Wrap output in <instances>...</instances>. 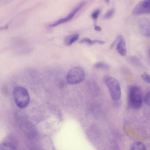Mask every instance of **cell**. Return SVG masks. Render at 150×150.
I'll list each match as a JSON object with an SVG mask.
<instances>
[{
    "mask_svg": "<svg viewBox=\"0 0 150 150\" xmlns=\"http://www.w3.org/2000/svg\"><path fill=\"white\" fill-rule=\"evenodd\" d=\"M128 98L129 106L134 109H139L143 104V95L141 89L137 86H133L128 91Z\"/></svg>",
    "mask_w": 150,
    "mask_h": 150,
    "instance_id": "6da1fadb",
    "label": "cell"
},
{
    "mask_svg": "<svg viewBox=\"0 0 150 150\" xmlns=\"http://www.w3.org/2000/svg\"><path fill=\"white\" fill-rule=\"evenodd\" d=\"M85 72L81 67L76 66L68 72L66 77L67 81L70 85H74L82 82L85 77Z\"/></svg>",
    "mask_w": 150,
    "mask_h": 150,
    "instance_id": "3957f363",
    "label": "cell"
},
{
    "mask_svg": "<svg viewBox=\"0 0 150 150\" xmlns=\"http://www.w3.org/2000/svg\"><path fill=\"white\" fill-rule=\"evenodd\" d=\"M132 13L134 16L150 13V0L142 1L133 8Z\"/></svg>",
    "mask_w": 150,
    "mask_h": 150,
    "instance_id": "5b68a950",
    "label": "cell"
},
{
    "mask_svg": "<svg viewBox=\"0 0 150 150\" xmlns=\"http://www.w3.org/2000/svg\"><path fill=\"white\" fill-rule=\"evenodd\" d=\"M79 36V35L77 34L67 36L65 40V44L67 46L71 45L78 39Z\"/></svg>",
    "mask_w": 150,
    "mask_h": 150,
    "instance_id": "9c48e42d",
    "label": "cell"
},
{
    "mask_svg": "<svg viewBox=\"0 0 150 150\" xmlns=\"http://www.w3.org/2000/svg\"><path fill=\"white\" fill-rule=\"evenodd\" d=\"M118 36L119 39L116 46V49L120 55L124 56L127 53L125 42L122 35H119Z\"/></svg>",
    "mask_w": 150,
    "mask_h": 150,
    "instance_id": "ba28073f",
    "label": "cell"
},
{
    "mask_svg": "<svg viewBox=\"0 0 150 150\" xmlns=\"http://www.w3.org/2000/svg\"><path fill=\"white\" fill-rule=\"evenodd\" d=\"M105 83L112 98L115 101L119 100L121 97V89L118 81L113 77H109L106 79Z\"/></svg>",
    "mask_w": 150,
    "mask_h": 150,
    "instance_id": "277c9868",
    "label": "cell"
},
{
    "mask_svg": "<svg viewBox=\"0 0 150 150\" xmlns=\"http://www.w3.org/2000/svg\"><path fill=\"white\" fill-rule=\"evenodd\" d=\"M130 150H147L145 145L142 142H136L131 146Z\"/></svg>",
    "mask_w": 150,
    "mask_h": 150,
    "instance_id": "30bf717a",
    "label": "cell"
},
{
    "mask_svg": "<svg viewBox=\"0 0 150 150\" xmlns=\"http://www.w3.org/2000/svg\"><path fill=\"white\" fill-rule=\"evenodd\" d=\"M144 101L146 105L150 106V91L148 92L145 95Z\"/></svg>",
    "mask_w": 150,
    "mask_h": 150,
    "instance_id": "5bb4252c",
    "label": "cell"
},
{
    "mask_svg": "<svg viewBox=\"0 0 150 150\" xmlns=\"http://www.w3.org/2000/svg\"><path fill=\"white\" fill-rule=\"evenodd\" d=\"M94 67L98 69H106L109 68V66L105 63L99 62L95 64Z\"/></svg>",
    "mask_w": 150,
    "mask_h": 150,
    "instance_id": "7c38bea8",
    "label": "cell"
},
{
    "mask_svg": "<svg viewBox=\"0 0 150 150\" xmlns=\"http://www.w3.org/2000/svg\"><path fill=\"white\" fill-rule=\"evenodd\" d=\"M85 3V2L84 1L81 2L75 7L67 16L53 23L50 25V26L51 27H55L70 21L74 17L76 14L83 7Z\"/></svg>",
    "mask_w": 150,
    "mask_h": 150,
    "instance_id": "8992f818",
    "label": "cell"
},
{
    "mask_svg": "<svg viewBox=\"0 0 150 150\" xmlns=\"http://www.w3.org/2000/svg\"><path fill=\"white\" fill-rule=\"evenodd\" d=\"M81 43H86L89 45H92L93 44V40H91L90 38H82L79 41Z\"/></svg>",
    "mask_w": 150,
    "mask_h": 150,
    "instance_id": "2e32d148",
    "label": "cell"
},
{
    "mask_svg": "<svg viewBox=\"0 0 150 150\" xmlns=\"http://www.w3.org/2000/svg\"><path fill=\"white\" fill-rule=\"evenodd\" d=\"M94 29L97 31H100L101 30V28L98 25H97L95 23L94 24Z\"/></svg>",
    "mask_w": 150,
    "mask_h": 150,
    "instance_id": "ac0fdd59",
    "label": "cell"
},
{
    "mask_svg": "<svg viewBox=\"0 0 150 150\" xmlns=\"http://www.w3.org/2000/svg\"><path fill=\"white\" fill-rule=\"evenodd\" d=\"M149 56H150V50L149 51Z\"/></svg>",
    "mask_w": 150,
    "mask_h": 150,
    "instance_id": "ffe728a7",
    "label": "cell"
},
{
    "mask_svg": "<svg viewBox=\"0 0 150 150\" xmlns=\"http://www.w3.org/2000/svg\"><path fill=\"white\" fill-rule=\"evenodd\" d=\"M0 150H16L12 144L8 142H4L1 144Z\"/></svg>",
    "mask_w": 150,
    "mask_h": 150,
    "instance_id": "8fae6325",
    "label": "cell"
},
{
    "mask_svg": "<svg viewBox=\"0 0 150 150\" xmlns=\"http://www.w3.org/2000/svg\"><path fill=\"white\" fill-rule=\"evenodd\" d=\"M13 95L15 102L19 108H24L28 104L30 100L29 95L27 90L24 88L20 86L15 87Z\"/></svg>",
    "mask_w": 150,
    "mask_h": 150,
    "instance_id": "7a4b0ae2",
    "label": "cell"
},
{
    "mask_svg": "<svg viewBox=\"0 0 150 150\" xmlns=\"http://www.w3.org/2000/svg\"><path fill=\"white\" fill-rule=\"evenodd\" d=\"M115 10L114 8H111L108 10L105 14L103 18L105 19H108L114 15Z\"/></svg>",
    "mask_w": 150,
    "mask_h": 150,
    "instance_id": "4fadbf2b",
    "label": "cell"
},
{
    "mask_svg": "<svg viewBox=\"0 0 150 150\" xmlns=\"http://www.w3.org/2000/svg\"><path fill=\"white\" fill-rule=\"evenodd\" d=\"M105 1L107 4H108L109 3L110 1L109 0H106Z\"/></svg>",
    "mask_w": 150,
    "mask_h": 150,
    "instance_id": "d6986e66",
    "label": "cell"
},
{
    "mask_svg": "<svg viewBox=\"0 0 150 150\" xmlns=\"http://www.w3.org/2000/svg\"><path fill=\"white\" fill-rule=\"evenodd\" d=\"M100 12V10L97 9L94 11L92 13L91 17L95 21L96 20Z\"/></svg>",
    "mask_w": 150,
    "mask_h": 150,
    "instance_id": "e0dca14e",
    "label": "cell"
},
{
    "mask_svg": "<svg viewBox=\"0 0 150 150\" xmlns=\"http://www.w3.org/2000/svg\"><path fill=\"white\" fill-rule=\"evenodd\" d=\"M138 26L139 31L143 35L150 37V19L145 18H140L138 21Z\"/></svg>",
    "mask_w": 150,
    "mask_h": 150,
    "instance_id": "52a82bcc",
    "label": "cell"
},
{
    "mask_svg": "<svg viewBox=\"0 0 150 150\" xmlns=\"http://www.w3.org/2000/svg\"><path fill=\"white\" fill-rule=\"evenodd\" d=\"M142 79L146 83L150 84V75L146 73H144L141 75Z\"/></svg>",
    "mask_w": 150,
    "mask_h": 150,
    "instance_id": "9a60e30c",
    "label": "cell"
}]
</instances>
